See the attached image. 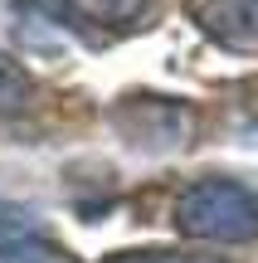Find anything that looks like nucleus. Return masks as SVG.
<instances>
[{
	"mask_svg": "<svg viewBox=\"0 0 258 263\" xmlns=\"http://www.w3.org/2000/svg\"><path fill=\"white\" fill-rule=\"evenodd\" d=\"M175 229L200 244H253L258 239V195L244 180L205 176L175 195Z\"/></svg>",
	"mask_w": 258,
	"mask_h": 263,
	"instance_id": "obj_1",
	"label": "nucleus"
},
{
	"mask_svg": "<svg viewBox=\"0 0 258 263\" xmlns=\"http://www.w3.org/2000/svg\"><path fill=\"white\" fill-rule=\"evenodd\" d=\"M112 132L132 151L146 156H166V151H185L195 141V107L185 98H161V93H127L107 112Z\"/></svg>",
	"mask_w": 258,
	"mask_h": 263,
	"instance_id": "obj_2",
	"label": "nucleus"
},
{
	"mask_svg": "<svg viewBox=\"0 0 258 263\" xmlns=\"http://www.w3.org/2000/svg\"><path fill=\"white\" fill-rule=\"evenodd\" d=\"M156 0H44V10L58 20L64 29L93 39V44H107L117 34H132L142 29V20L151 15Z\"/></svg>",
	"mask_w": 258,
	"mask_h": 263,
	"instance_id": "obj_3",
	"label": "nucleus"
},
{
	"mask_svg": "<svg viewBox=\"0 0 258 263\" xmlns=\"http://www.w3.org/2000/svg\"><path fill=\"white\" fill-rule=\"evenodd\" d=\"M195 29L229 54H258V0H185Z\"/></svg>",
	"mask_w": 258,
	"mask_h": 263,
	"instance_id": "obj_4",
	"label": "nucleus"
},
{
	"mask_svg": "<svg viewBox=\"0 0 258 263\" xmlns=\"http://www.w3.org/2000/svg\"><path fill=\"white\" fill-rule=\"evenodd\" d=\"M0 263H54L39 224L15 205H0Z\"/></svg>",
	"mask_w": 258,
	"mask_h": 263,
	"instance_id": "obj_5",
	"label": "nucleus"
},
{
	"mask_svg": "<svg viewBox=\"0 0 258 263\" xmlns=\"http://www.w3.org/2000/svg\"><path fill=\"white\" fill-rule=\"evenodd\" d=\"M29 103H34V78H29V68L19 64L15 54L0 49V117L25 112Z\"/></svg>",
	"mask_w": 258,
	"mask_h": 263,
	"instance_id": "obj_6",
	"label": "nucleus"
},
{
	"mask_svg": "<svg viewBox=\"0 0 258 263\" xmlns=\"http://www.w3.org/2000/svg\"><path fill=\"white\" fill-rule=\"evenodd\" d=\"M103 263H229V258L185 254V249H122V254H107Z\"/></svg>",
	"mask_w": 258,
	"mask_h": 263,
	"instance_id": "obj_7",
	"label": "nucleus"
}]
</instances>
